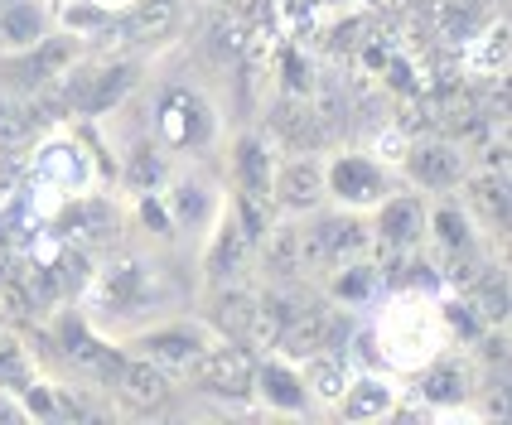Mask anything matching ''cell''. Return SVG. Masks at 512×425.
Segmentation results:
<instances>
[{"instance_id":"1","label":"cell","mask_w":512,"mask_h":425,"mask_svg":"<svg viewBox=\"0 0 512 425\" xmlns=\"http://www.w3.org/2000/svg\"><path fill=\"white\" fill-rule=\"evenodd\" d=\"M324 194L339 199L348 213H363V208H377L387 199V170L368 160V155H339L324 165Z\"/></svg>"},{"instance_id":"2","label":"cell","mask_w":512,"mask_h":425,"mask_svg":"<svg viewBox=\"0 0 512 425\" xmlns=\"http://www.w3.org/2000/svg\"><path fill=\"white\" fill-rule=\"evenodd\" d=\"M63 102L73 107V112H107V107H116L131 87H136V63H102V68H63Z\"/></svg>"},{"instance_id":"3","label":"cell","mask_w":512,"mask_h":425,"mask_svg":"<svg viewBox=\"0 0 512 425\" xmlns=\"http://www.w3.org/2000/svg\"><path fill=\"white\" fill-rule=\"evenodd\" d=\"M368 227L358 223L348 208L343 213H334V218H319L314 227H305L300 232V247H305V271L310 266H324V271H334V266H343V261H353V256L368 247Z\"/></svg>"},{"instance_id":"4","label":"cell","mask_w":512,"mask_h":425,"mask_svg":"<svg viewBox=\"0 0 512 425\" xmlns=\"http://www.w3.org/2000/svg\"><path fill=\"white\" fill-rule=\"evenodd\" d=\"M189 372H194V382L203 392H213V397H247L256 377V358L237 339H213L208 353Z\"/></svg>"},{"instance_id":"5","label":"cell","mask_w":512,"mask_h":425,"mask_svg":"<svg viewBox=\"0 0 512 425\" xmlns=\"http://www.w3.org/2000/svg\"><path fill=\"white\" fill-rule=\"evenodd\" d=\"M213 339H218V334H208L203 324H160V329H145V334H136V343H131V348H141V358H150L155 368L189 372L203 353H208V343H213Z\"/></svg>"},{"instance_id":"6","label":"cell","mask_w":512,"mask_h":425,"mask_svg":"<svg viewBox=\"0 0 512 425\" xmlns=\"http://www.w3.org/2000/svg\"><path fill=\"white\" fill-rule=\"evenodd\" d=\"M256 237L252 227L237 218V208H228L223 218H218V232H213V242H208V285L213 290H223V285H237V276L252 266V256H256Z\"/></svg>"},{"instance_id":"7","label":"cell","mask_w":512,"mask_h":425,"mask_svg":"<svg viewBox=\"0 0 512 425\" xmlns=\"http://www.w3.org/2000/svg\"><path fill=\"white\" fill-rule=\"evenodd\" d=\"M58 339H63V353H68V363L92 377V382H102V387H116V377H121V353H116L112 343H102L92 329H87L83 319H63L58 324Z\"/></svg>"},{"instance_id":"8","label":"cell","mask_w":512,"mask_h":425,"mask_svg":"<svg viewBox=\"0 0 512 425\" xmlns=\"http://www.w3.org/2000/svg\"><path fill=\"white\" fill-rule=\"evenodd\" d=\"M426 223H430V208L416 194H387L377 203V223H372V237L392 252H411L421 247L426 237Z\"/></svg>"},{"instance_id":"9","label":"cell","mask_w":512,"mask_h":425,"mask_svg":"<svg viewBox=\"0 0 512 425\" xmlns=\"http://www.w3.org/2000/svg\"><path fill=\"white\" fill-rule=\"evenodd\" d=\"M397 314L406 319V329L387 314V324H382L387 353H392L397 363H421V358H435V348H440V319L426 314V305H397Z\"/></svg>"},{"instance_id":"10","label":"cell","mask_w":512,"mask_h":425,"mask_svg":"<svg viewBox=\"0 0 512 425\" xmlns=\"http://www.w3.org/2000/svg\"><path fill=\"white\" fill-rule=\"evenodd\" d=\"M271 179H276L271 145L261 141V136H237V145H232V184H237V199L271 208Z\"/></svg>"},{"instance_id":"11","label":"cell","mask_w":512,"mask_h":425,"mask_svg":"<svg viewBox=\"0 0 512 425\" xmlns=\"http://www.w3.org/2000/svg\"><path fill=\"white\" fill-rule=\"evenodd\" d=\"M160 131L179 150L184 145H203L213 136V112H208V102H203L199 92H170L165 107H160Z\"/></svg>"},{"instance_id":"12","label":"cell","mask_w":512,"mask_h":425,"mask_svg":"<svg viewBox=\"0 0 512 425\" xmlns=\"http://www.w3.org/2000/svg\"><path fill=\"white\" fill-rule=\"evenodd\" d=\"M324 199V165L310 160V155H295L276 165V179H271V203H281L290 213H305Z\"/></svg>"},{"instance_id":"13","label":"cell","mask_w":512,"mask_h":425,"mask_svg":"<svg viewBox=\"0 0 512 425\" xmlns=\"http://www.w3.org/2000/svg\"><path fill=\"white\" fill-rule=\"evenodd\" d=\"M411 179L430 189V194H445V189H455L459 179H464V155H459L455 145L445 141H430V145H406V160H401Z\"/></svg>"},{"instance_id":"14","label":"cell","mask_w":512,"mask_h":425,"mask_svg":"<svg viewBox=\"0 0 512 425\" xmlns=\"http://www.w3.org/2000/svg\"><path fill=\"white\" fill-rule=\"evenodd\" d=\"M252 392L271 411H285V416H300L310 406V392H305V377L290 368V358H266L256 363V377H252Z\"/></svg>"},{"instance_id":"15","label":"cell","mask_w":512,"mask_h":425,"mask_svg":"<svg viewBox=\"0 0 512 425\" xmlns=\"http://www.w3.org/2000/svg\"><path fill=\"white\" fill-rule=\"evenodd\" d=\"M334 406L343 411V421H382L397 411V387L387 377H358L343 387V397Z\"/></svg>"},{"instance_id":"16","label":"cell","mask_w":512,"mask_h":425,"mask_svg":"<svg viewBox=\"0 0 512 425\" xmlns=\"http://www.w3.org/2000/svg\"><path fill=\"white\" fill-rule=\"evenodd\" d=\"M266 242H261V271L271 276V281H295V276H305V247H300V227H271L261 232Z\"/></svg>"},{"instance_id":"17","label":"cell","mask_w":512,"mask_h":425,"mask_svg":"<svg viewBox=\"0 0 512 425\" xmlns=\"http://www.w3.org/2000/svg\"><path fill=\"white\" fill-rule=\"evenodd\" d=\"M145 300V266L136 261H116L97 276V305L107 314H126Z\"/></svg>"},{"instance_id":"18","label":"cell","mask_w":512,"mask_h":425,"mask_svg":"<svg viewBox=\"0 0 512 425\" xmlns=\"http://www.w3.org/2000/svg\"><path fill=\"white\" fill-rule=\"evenodd\" d=\"M116 392L131 401V406H160L170 397V372L155 368L150 358H126L121 377H116Z\"/></svg>"},{"instance_id":"19","label":"cell","mask_w":512,"mask_h":425,"mask_svg":"<svg viewBox=\"0 0 512 425\" xmlns=\"http://www.w3.org/2000/svg\"><path fill=\"white\" fill-rule=\"evenodd\" d=\"M421 397H426L430 406H459V401L469 397V368L455 363V358H426Z\"/></svg>"},{"instance_id":"20","label":"cell","mask_w":512,"mask_h":425,"mask_svg":"<svg viewBox=\"0 0 512 425\" xmlns=\"http://www.w3.org/2000/svg\"><path fill=\"white\" fill-rule=\"evenodd\" d=\"M44 10L34 5V0H15V5H5L0 10V44L5 49H15V54H25L34 49L39 39H44Z\"/></svg>"},{"instance_id":"21","label":"cell","mask_w":512,"mask_h":425,"mask_svg":"<svg viewBox=\"0 0 512 425\" xmlns=\"http://www.w3.org/2000/svg\"><path fill=\"white\" fill-rule=\"evenodd\" d=\"M305 392L319 401H339L348 387V368H343V353H310L305 358Z\"/></svg>"},{"instance_id":"22","label":"cell","mask_w":512,"mask_h":425,"mask_svg":"<svg viewBox=\"0 0 512 425\" xmlns=\"http://www.w3.org/2000/svg\"><path fill=\"white\" fill-rule=\"evenodd\" d=\"M213 324L223 339H247L256 324V300H247L237 285H223L218 290V310H213Z\"/></svg>"},{"instance_id":"23","label":"cell","mask_w":512,"mask_h":425,"mask_svg":"<svg viewBox=\"0 0 512 425\" xmlns=\"http://www.w3.org/2000/svg\"><path fill=\"white\" fill-rule=\"evenodd\" d=\"M116 223V213H112V203L107 199H78L68 213H63V232L68 237H107Z\"/></svg>"},{"instance_id":"24","label":"cell","mask_w":512,"mask_h":425,"mask_svg":"<svg viewBox=\"0 0 512 425\" xmlns=\"http://www.w3.org/2000/svg\"><path fill=\"white\" fill-rule=\"evenodd\" d=\"M25 68H20V78H25L29 87H39V83H49V78H63V68H68V44L63 39H39L34 49H25Z\"/></svg>"},{"instance_id":"25","label":"cell","mask_w":512,"mask_h":425,"mask_svg":"<svg viewBox=\"0 0 512 425\" xmlns=\"http://www.w3.org/2000/svg\"><path fill=\"white\" fill-rule=\"evenodd\" d=\"M179 20V5L174 0H141L136 10H131V39H141V44H155V39H165Z\"/></svg>"},{"instance_id":"26","label":"cell","mask_w":512,"mask_h":425,"mask_svg":"<svg viewBox=\"0 0 512 425\" xmlns=\"http://www.w3.org/2000/svg\"><path fill=\"white\" fill-rule=\"evenodd\" d=\"M469 194H474V203L484 208L488 223L508 227V179H503V174H479V179L469 184Z\"/></svg>"},{"instance_id":"27","label":"cell","mask_w":512,"mask_h":425,"mask_svg":"<svg viewBox=\"0 0 512 425\" xmlns=\"http://www.w3.org/2000/svg\"><path fill=\"white\" fill-rule=\"evenodd\" d=\"M426 232H435L450 252H469L474 247V232H469V218L459 213L455 203H445V208H435L430 213V223H426Z\"/></svg>"},{"instance_id":"28","label":"cell","mask_w":512,"mask_h":425,"mask_svg":"<svg viewBox=\"0 0 512 425\" xmlns=\"http://www.w3.org/2000/svg\"><path fill=\"white\" fill-rule=\"evenodd\" d=\"M29 382H34L29 353L10 339V334H0V387H5V392H20V387H29Z\"/></svg>"},{"instance_id":"29","label":"cell","mask_w":512,"mask_h":425,"mask_svg":"<svg viewBox=\"0 0 512 425\" xmlns=\"http://www.w3.org/2000/svg\"><path fill=\"white\" fill-rule=\"evenodd\" d=\"M339 276H334V295H339L343 305H358V300H368L372 285H377V271L372 266H363V261H343V266H334Z\"/></svg>"},{"instance_id":"30","label":"cell","mask_w":512,"mask_h":425,"mask_svg":"<svg viewBox=\"0 0 512 425\" xmlns=\"http://www.w3.org/2000/svg\"><path fill=\"white\" fill-rule=\"evenodd\" d=\"M469 310H479V324H503L508 319V281L503 276H488Z\"/></svg>"},{"instance_id":"31","label":"cell","mask_w":512,"mask_h":425,"mask_svg":"<svg viewBox=\"0 0 512 425\" xmlns=\"http://www.w3.org/2000/svg\"><path fill=\"white\" fill-rule=\"evenodd\" d=\"M112 15L102 10V5H92V0H73V5H63V25L73 29V39H83V34H97V29L107 25Z\"/></svg>"},{"instance_id":"32","label":"cell","mask_w":512,"mask_h":425,"mask_svg":"<svg viewBox=\"0 0 512 425\" xmlns=\"http://www.w3.org/2000/svg\"><path fill=\"white\" fill-rule=\"evenodd\" d=\"M29 126L34 121H29L25 107H15L10 97H0V150H15L29 136Z\"/></svg>"},{"instance_id":"33","label":"cell","mask_w":512,"mask_h":425,"mask_svg":"<svg viewBox=\"0 0 512 425\" xmlns=\"http://www.w3.org/2000/svg\"><path fill=\"white\" fill-rule=\"evenodd\" d=\"M58 290H87L92 276H87V256L83 252H63L58 256V271H54Z\"/></svg>"},{"instance_id":"34","label":"cell","mask_w":512,"mask_h":425,"mask_svg":"<svg viewBox=\"0 0 512 425\" xmlns=\"http://www.w3.org/2000/svg\"><path fill=\"white\" fill-rule=\"evenodd\" d=\"M160 174H165V165L155 160V150H136V160H131V184H136V189H150Z\"/></svg>"},{"instance_id":"35","label":"cell","mask_w":512,"mask_h":425,"mask_svg":"<svg viewBox=\"0 0 512 425\" xmlns=\"http://www.w3.org/2000/svg\"><path fill=\"white\" fill-rule=\"evenodd\" d=\"M15 266V247H10V237L0 232V271H10Z\"/></svg>"}]
</instances>
